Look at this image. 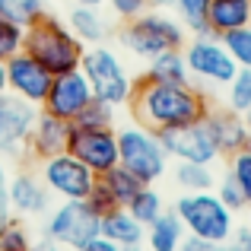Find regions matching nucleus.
<instances>
[{"instance_id":"nucleus-45","label":"nucleus","mask_w":251,"mask_h":251,"mask_svg":"<svg viewBox=\"0 0 251 251\" xmlns=\"http://www.w3.org/2000/svg\"><path fill=\"white\" fill-rule=\"evenodd\" d=\"M121 251H143V245H124Z\"/></svg>"},{"instance_id":"nucleus-28","label":"nucleus","mask_w":251,"mask_h":251,"mask_svg":"<svg viewBox=\"0 0 251 251\" xmlns=\"http://www.w3.org/2000/svg\"><path fill=\"white\" fill-rule=\"evenodd\" d=\"M226 99H223V105H226L229 111H235V115H245L251 108V67H239L235 70V76L226 83Z\"/></svg>"},{"instance_id":"nucleus-29","label":"nucleus","mask_w":251,"mask_h":251,"mask_svg":"<svg viewBox=\"0 0 251 251\" xmlns=\"http://www.w3.org/2000/svg\"><path fill=\"white\" fill-rule=\"evenodd\" d=\"M32 232L25 226L23 216H10V220L0 226V251H29L32 248Z\"/></svg>"},{"instance_id":"nucleus-31","label":"nucleus","mask_w":251,"mask_h":251,"mask_svg":"<svg viewBox=\"0 0 251 251\" xmlns=\"http://www.w3.org/2000/svg\"><path fill=\"white\" fill-rule=\"evenodd\" d=\"M226 159H229L226 172L235 178V184L242 188V194H245V201H248V207H251V143H248V147H242V150H235V153L226 156Z\"/></svg>"},{"instance_id":"nucleus-35","label":"nucleus","mask_w":251,"mask_h":251,"mask_svg":"<svg viewBox=\"0 0 251 251\" xmlns=\"http://www.w3.org/2000/svg\"><path fill=\"white\" fill-rule=\"evenodd\" d=\"M105 6L111 10V16H115V19L130 23V19L143 16L147 10H153V0H105Z\"/></svg>"},{"instance_id":"nucleus-36","label":"nucleus","mask_w":251,"mask_h":251,"mask_svg":"<svg viewBox=\"0 0 251 251\" xmlns=\"http://www.w3.org/2000/svg\"><path fill=\"white\" fill-rule=\"evenodd\" d=\"M86 201H89V207L96 210L99 216L102 213H108V210H115L118 203H115V197L108 194V188H105L102 184V178H96V184H92V191H89V197H86Z\"/></svg>"},{"instance_id":"nucleus-7","label":"nucleus","mask_w":251,"mask_h":251,"mask_svg":"<svg viewBox=\"0 0 251 251\" xmlns=\"http://www.w3.org/2000/svg\"><path fill=\"white\" fill-rule=\"evenodd\" d=\"M181 51H184V64H188L191 83L201 86L203 92L207 89H226V83L239 70V64L229 57V51L223 48V42L216 35H191Z\"/></svg>"},{"instance_id":"nucleus-25","label":"nucleus","mask_w":251,"mask_h":251,"mask_svg":"<svg viewBox=\"0 0 251 251\" xmlns=\"http://www.w3.org/2000/svg\"><path fill=\"white\" fill-rule=\"evenodd\" d=\"M172 178L181 191H210L216 184L213 166H201V162H175Z\"/></svg>"},{"instance_id":"nucleus-3","label":"nucleus","mask_w":251,"mask_h":251,"mask_svg":"<svg viewBox=\"0 0 251 251\" xmlns=\"http://www.w3.org/2000/svg\"><path fill=\"white\" fill-rule=\"evenodd\" d=\"M118 38H121V45L127 48L130 57L147 64L150 57L162 54V51L184 48L188 29L181 25V19L166 13V10H147L143 16L124 23L121 32H118Z\"/></svg>"},{"instance_id":"nucleus-19","label":"nucleus","mask_w":251,"mask_h":251,"mask_svg":"<svg viewBox=\"0 0 251 251\" xmlns=\"http://www.w3.org/2000/svg\"><path fill=\"white\" fill-rule=\"evenodd\" d=\"M99 232L121 248L124 245H143V239H147V226L137 223L127 207H115V210L99 216Z\"/></svg>"},{"instance_id":"nucleus-20","label":"nucleus","mask_w":251,"mask_h":251,"mask_svg":"<svg viewBox=\"0 0 251 251\" xmlns=\"http://www.w3.org/2000/svg\"><path fill=\"white\" fill-rule=\"evenodd\" d=\"M207 23H210V32L216 38L223 32L242 29V25L251 23V0H210Z\"/></svg>"},{"instance_id":"nucleus-41","label":"nucleus","mask_w":251,"mask_h":251,"mask_svg":"<svg viewBox=\"0 0 251 251\" xmlns=\"http://www.w3.org/2000/svg\"><path fill=\"white\" fill-rule=\"evenodd\" d=\"M10 216H13V213H10V201H6V194H0V226H3Z\"/></svg>"},{"instance_id":"nucleus-8","label":"nucleus","mask_w":251,"mask_h":251,"mask_svg":"<svg viewBox=\"0 0 251 251\" xmlns=\"http://www.w3.org/2000/svg\"><path fill=\"white\" fill-rule=\"evenodd\" d=\"M57 245L76 251L80 245L99 235V213L89 207V201H61L54 210L45 213V232Z\"/></svg>"},{"instance_id":"nucleus-22","label":"nucleus","mask_w":251,"mask_h":251,"mask_svg":"<svg viewBox=\"0 0 251 251\" xmlns=\"http://www.w3.org/2000/svg\"><path fill=\"white\" fill-rule=\"evenodd\" d=\"M143 76H147V80H156V83H191L188 64H184V51L172 48V51H162V54L150 57Z\"/></svg>"},{"instance_id":"nucleus-10","label":"nucleus","mask_w":251,"mask_h":251,"mask_svg":"<svg viewBox=\"0 0 251 251\" xmlns=\"http://www.w3.org/2000/svg\"><path fill=\"white\" fill-rule=\"evenodd\" d=\"M159 134L162 150L169 153V159L175 162H201V166H213L220 162V150L213 143L207 121H194V124H181V127H166L156 130Z\"/></svg>"},{"instance_id":"nucleus-32","label":"nucleus","mask_w":251,"mask_h":251,"mask_svg":"<svg viewBox=\"0 0 251 251\" xmlns=\"http://www.w3.org/2000/svg\"><path fill=\"white\" fill-rule=\"evenodd\" d=\"M115 115H118L115 105L92 99V102L80 111V118H76L74 124H83V127H115Z\"/></svg>"},{"instance_id":"nucleus-39","label":"nucleus","mask_w":251,"mask_h":251,"mask_svg":"<svg viewBox=\"0 0 251 251\" xmlns=\"http://www.w3.org/2000/svg\"><path fill=\"white\" fill-rule=\"evenodd\" d=\"M76 251H121V245H115L111 239H105V235L99 232V235H92L86 245H80Z\"/></svg>"},{"instance_id":"nucleus-4","label":"nucleus","mask_w":251,"mask_h":251,"mask_svg":"<svg viewBox=\"0 0 251 251\" xmlns=\"http://www.w3.org/2000/svg\"><path fill=\"white\" fill-rule=\"evenodd\" d=\"M83 76L89 80V89L99 102H108L115 108H127L130 96H134V74H130L127 61L108 45H89L83 51L80 61Z\"/></svg>"},{"instance_id":"nucleus-43","label":"nucleus","mask_w":251,"mask_h":251,"mask_svg":"<svg viewBox=\"0 0 251 251\" xmlns=\"http://www.w3.org/2000/svg\"><path fill=\"white\" fill-rule=\"evenodd\" d=\"M0 92H6V61H0Z\"/></svg>"},{"instance_id":"nucleus-1","label":"nucleus","mask_w":251,"mask_h":251,"mask_svg":"<svg viewBox=\"0 0 251 251\" xmlns=\"http://www.w3.org/2000/svg\"><path fill=\"white\" fill-rule=\"evenodd\" d=\"M127 108L134 115V121H140L143 127L166 130V127L203 121L207 111L213 108V102L194 83H156L140 76L134 83V96H130Z\"/></svg>"},{"instance_id":"nucleus-24","label":"nucleus","mask_w":251,"mask_h":251,"mask_svg":"<svg viewBox=\"0 0 251 251\" xmlns=\"http://www.w3.org/2000/svg\"><path fill=\"white\" fill-rule=\"evenodd\" d=\"M99 178H102V184L108 188V194L115 197V203H118V207H127V203L137 197V191L143 188V181H140V178H137V175H130V172L124 169V166L108 169L105 175H99Z\"/></svg>"},{"instance_id":"nucleus-44","label":"nucleus","mask_w":251,"mask_h":251,"mask_svg":"<svg viewBox=\"0 0 251 251\" xmlns=\"http://www.w3.org/2000/svg\"><path fill=\"white\" fill-rule=\"evenodd\" d=\"M74 3H80V6H105V0H74Z\"/></svg>"},{"instance_id":"nucleus-13","label":"nucleus","mask_w":251,"mask_h":251,"mask_svg":"<svg viewBox=\"0 0 251 251\" xmlns=\"http://www.w3.org/2000/svg\"><path fill=\"white\" fill-rule=\"evenodd\" d=\"M92 89H89V80L83 76V70H70V74H57L51 80V89L45 96L42 108L48 115H57L64 121H76L80 111L92 102Z\"/></svg>"},{"instance_id":"nucleus-9","label":"nucleus","mask_w":251,"mask_h":251,"mask_svg":"<svg viewBox=\"0 0 251 251\" xmlns=\"http://www.w3.org/2000/svg\"><path fill=\"white\" fill-rule=\"evenodd\" d=\"M38 175H42L48 194L61 197V201H86L92 184H96V178H99L89 166H83L67 150L38 162Z\"/></svg>"},{"instance_id":"nucleus-12","label":"nucleus","mask_w":251,"mask_h":251,"mask_svg":"<svg viewBox=\"0 0 251 251\" xmlns=\"http://www.w3.org/2000/svg\"><path fill=\"white\" fill-rule=\"evenodd\" d=\"M35 118L38 105L13 96V92H0V156L23 153Z\"/></svg>"},{"instance_id":"nucleus-2","label":"nucleus","mask_w":251,"mask_h":251,"mask_svg":"<svg viewBox=\"0 0 251 251\" xmlns=\"http://www.w3.org/2000/svg\"><path fill=\"white\" fill-rule=\"evenodd\" d=\"M38 64H42L48 74H70V70H80L83 51L86 45L74 32L67 29V23L57 16H48L45 13L38 23H32L25 29V48Z\"/></svg>"},{"instance_id":"nucleus-34","label":"nucleus","mask_w":251,"mask_h":251,"mask_svg":"<svg viewBox=\"0 0 251 251\" xmlns=\"http://www.w3.org/2000/svg\"><path fill=\"white\" fill-rule=\"evenodd\" d=\"M213 191H216V197H220V201L226 203V207L232 210V213H239V210H245V207H248V201H245V194H242V188L235 184V178L229 175V172L216 175Z\"/></svg>"},{"instance_id":"nucleus-40","label":"nucleus","mask_w":251,"mask_h":251,"mask_svg":"<svg viewBox=\"0 0 251 251\" xmlns=\"http://www.w3.org/2000/svg\"><path fill=\"white\" fill-rule=\"evenodd\" d=\"M29 251H64V245H57L54 239H48V235H42L38 242H32Z\"/></svg>"},{"instance_id":"nucleus-11","label":"nucleus","mask_w":251,"mask_h":251,"mask_svg":"<svg viewBox=\"0 0 251 251\" xmlns=\"http://www.w3.org/2000/svg\"><path fill=\"white\" fill-rule=\"evenodd\" d=\"M67 153H74L96 175H105L118 166V127H83L74 124L67 140Z\"/></svg>"},{"instance_id":"nucleus-23","label":"nucleus","mask_w":251,"mask_h":251,"mask_svg":"<svg viewBox=\"0 0 251 251\" xmlns=\"http://www.w3.org/2000/svg\"><path fill=\"white\" fill-rule=\"evenodd\" d=\"M159 3L172 6V13L181 19V25L188 29V35H213V32H210V23H207L210 0H159Z\"/></svg>"},{"instance_id":"nucleus-16","label":"nucleus","mask_w":251,"mask_h":251,"mask_svg":"<svg viewBox=\"0 0 251 251\" xmlns=\"http://www.w3.org/2000/svg\"><path fill=\"white\" fill-rule=\"evenodd\" d=\"M70 127H74V121H64V118L48 115L45 108H38L32 134H29V140H25L29 159L42 162V159H48V156L64 153V150H67V140H70Z\"/></svg>"},{"instance_id":"nucleus-30","label":"nucleus","mask_w":251,"mask_h":251,"mask_svg":"<svg viewBox=\"0 0 251 251\" xmlns=\"http://www.w3.org/2000/svg\"><path fill=\"white\" fill-rule=\"evenodd\" d=\"M220 42H223V48L229 51V57H232L239 67H251V23L242 25V29L223 32Z\"/></svg>"},{"instance_id":"nucleus-21","label":"nucleus","mask_w":251,"mask_h":251,"mask_svg":"<svg viewBox=\"0 0 251 251\" xmlns=\"http://www.w3.org/2000/svg\"><path fill=\"white\" fill-rule=\"evenodd\" d=\"M184 226H181V220H178V213L175 210H166V213H159L153 223L147 226V248L150 251H178L181 248V242H184Z\"/></svg>"},{"instance_id":"nucleus-27","label":"nucleus","mask_w":251,"mask_h":251,"mask_svg":"<svg viewBox=\"0 0 251 251\" xmlns=\"http://www.w3.org/2000/svg\"><path fill=\"white\" fill-rule=\"evenodd\" d=\"M127 210H130V216H134L137 223L150 226L159 213H166V201H162V194L153 188V184H143V188L137 191V197L127 203Z\"/></svg>"},{"instance_id":"nucleus-37","label":"nucleus","mask_w":251,"mask_h":251,"mask_svg":"<svg viewBox=\"0 0 251 251\" xmlns=\"http://www.w3.org/2000/svg\"><path fill=\"white\" fill-rule=\"evenodd\" d=\"M178 251H232V245H229V242H207V239L184 235V242H181Z\"/></svg>"},{"instance_id":"nucleus-42","label":"nucleus","mask_w":251,"mask_h":251,"mask_svg":"<svg viewBox=\"0 0 251 251\" xmlns=\"http://www.w3.org/2000/svg\"><path fill=\"white\" fill-rule=\"evenodd\" d=\"M6 181H10V172H6V166L0 162V194H6Z\"/></svg>"},{"instance_id":"nucleus-17","label":"nucleus","mask_w":251,"mask_h":251,"mask_svg":"<svg viewBox=\"0 0 251 251\" xmlns=\"http://www.w3.org/2000/svg\"><path fill=\"white\" fill-rule=\"evenodd\" d=\"M203 121H207L210 134H213V143H216V150H220V156H232L235 150H242V147L251 143L245 118L235 115V111H229L226 105H213Z\"/></svg>"},{"instance_id":"nucleus-33","label":"nucleus","mask_w":251,"mask_h":251,"mask_svg":"<svg viewBox=\"0 0 251 251\" xmlns=\"http://www.w3.org/2000/svg\"><path fill=\"white\" fill-rule=\"evenodd\" d=\"M23 48H25V29L0 16V61H10Z\"/></svg>"},{"instance_id":"nucleus-6","label":"nucleus","mask_w":251,"mask_h":251,"mask_svg":"<svg viewBox=\"0 0 251 251\" xmlns=\"http://www.w3.org/2000/svg\"><path fill=\"white\" fill-rule=\"evenodd\" d=\"M118 166H124L143 184H156L169 172V153L162 150L156 130L130 121L118 127Z\"/></svg>"},{"instance_id":"nucleus-14","label":"nucleus","mask_w":251,"mask_h":251,"mask_svg":"<svg viewBox=\"0 0 251 251\" xmlns=\"http://www.w3.org/2000/svg\"><path fill=\"white\" fill-rule=\"evenodd\" d=\"M51 80H54V74H48L29 51H19L6 61V92L38 105V108H42L45 96L51 89Z\"/></svg>"},{"instance_id":"nucleus-15","label":"nucleus","mask_w":251,"mask_h":251,"mask_svg":"<svg viewBox=\"0 0 251 251\" xmlns=\"http://www.w3.org/2000/svg\"><path fill=\"white\" fill-rule=\"evenodd\" d=\"M6 201H10V213L32 220V216H45L51 210V194L45 188L42 175L32 169H16L6 181Z\"/></svg>"},{"instance_id":"nucleus-26","label":"nucleus","mask_w":251,"mask_h":251,"mask_svg":"<svg viewBox=\"0 0 251 251\" xmlns=\"http://www.w3.org/2000/svg\"><path fill=\"white\" fill-rule=\"evenodd\" d=\"M45 13H48V0H0V16L23 25V29L38 23Z\"/></svg>"},{"instance_id":"nucleus-18","label":"nucleus","mask_w":251,"mask_h":251,"mask_svg":"<svg viewBox=\"0 0 251 251\" xmlns=\"http://www.w3.org/2000/svg\"><path fill=\"white\" fill-rule=\"evenodd\" d=\"M64 23H67V29L80 38L86 48H89V45H102L105 38L111 35V23L102 13V6H80V3H74V10H70V16L64 19Z\"/></svg>"},{"instance_id":"nucleus-5","label":"nucleus","mask_w":251,"mask_h":251,"mask_svg":"<svg viewBox=\"0 0 251 251\" xmlns=\"http://www.w3.org/2000/svg\"><path fill=\"white\" fill-rule=\"evenodd\" d=\"M184 232L207 242H229L235 229V213L216 197V191H181L172 203Z\"/></svg>"},{"instance_id":"nucleus-38","label":"nucleus","mask_w":251,"mask_h":251,"mask_svg":"<svg viewBox=\"0 0 251 251\" xmlns=\"http://www.w3.org/2000/svg\"><path fill=\"white\" fill-rule=\"evenodd\" d=\"M229 245L232 251H251V226H235L229 235Z\"/></svg>"}]
</instances>
